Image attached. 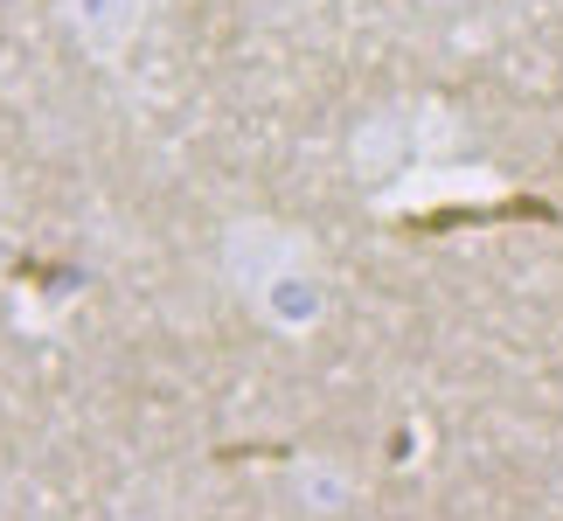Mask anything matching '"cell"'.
<instances>
[{
    "label": "cell",
    "instance_id": "277c9868",
    "mask_svg": "<svg viewBox=\"0 0 563 521\" xmlns=\"http://www.w3.org/2000/svg\"><path fill=\"white\" fill-rule=\"evenodd\" d=\"M334 313V286H328V265H307V271H286L272 278L265 292L251 299V320L278 341H313Z\"/></svg>",
    "mask_w": 563,
    "mask_h": 521
},
{
    "label": "cell",
    "instance_id": "6da1fadb",
    "mask_svg": "<svg viewBox=\"0 0 563 521\" xmlns=\"http://www.w3.org/2000/svg\"><path fill=\"white\" fill-rule=\"evenodd\" d=\"M307 265H320V244H313V230L286 223V215L251 209V215H230V223L216 230V278H223L244 307L272 286V278L307 271Z\"/></svg>",
    "mask_w": 563,
    "mask_h": 521
},
{
    "label": "cell",
    "instance_id": "ba28073f",
    "mask_svg": "<svg viewBox=\"0 0 563 521\" xmlns=\"http://www.w3.org/2000/svg\"><path fill=\"white\" fill-rule=\"evenodd\" d=\"M0 452H8V439H0Z\"/></svg>",
    "mask_w": 563,
    "mask_h": 521
},
{
    "label": "cell",
    "instance_id": "52a82bcc",
    "mask_svg": "<svg viewBox=\"0 0 563 521\" xmlns=\"http://www.w3.org/2000/svg\"><path fill=\"white\" fill-rule=\"evenodd\" d=\"M418 8H439L445 14V8H460V0H418Z\"/></svg>",
    "mask_w": 563,
    "mask_h": 521
},
{
    "label": "cell",
    "instance_id": "7a4b0ae2",
    "mask_svg": "<svg viewBox=\"0 0 563 521\" xmlns=\"http://www.w3.org/2000/svg\"><path fill=\"white\" fill-rule=\"evenodd\" d=\"M431 146V104H383V112L355 119L349 133V167L355 181H397V174H410V160H418Z\"/></svg>",
    "mask_w": 563,
    "mask_h": 521
},
{
    "label": "cell",
    "instance_id": "5b68a950",
    "mask_svg": "<svg viewBox=\"0 0 563 521\" xmlns=\"http://www.w3.org/2000/svg\"><path fill=\"white\" fill-rule=\"evenodd\" d=\"M286 480H292V501L307 514H349V501H355V480L334 452H299Z\"/></svg>",
    "mask_w": 563,
    "mask_h": 521
},
{
    "label": "cell",
    "instance_id": "3957f363",
    "mask_svg": "<svg viewBox=\"0 0 563 521\" xmlns=\"http://www.w3.org/2000/svg\"><path fill=\"white\" fill-rule=\"evenodd\" d=\"M146 21H154V0H56V29L98 70H119L140 49Z\"/></svg>",
    "mask_w": 563,
    "mask_h": 521
},
{
    "label": "cell",
    "instance_id": "8992f818",
    "mask_svg": "<svg viewBox=\"0 0 563 521\" xmlns=\"http://www.w3.org/2000/svg\"><path fill=\"white\" fill-rule=\"evenodd\" d=\"M14 202V181H8V160H0V209Z\"/></svg>",
    "mask_w": 563,
    "mask_h": 521
}]
</instances>
